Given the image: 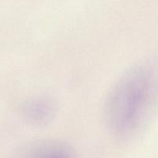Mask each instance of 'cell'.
Listing matches in <instances>:
<instances>
[{"label": "cell", "mask_w": 158, "mask_h": 158, "mask_svg": "<svg viewBox=\"0 0 158 158\" xmlns=\"http://www.w3.org/2000/svg\"><path fill=\"white\" fill-rule=\"evenodd\" d=\"M18 158H79L75 150L63 141L41 140L29 143Z\"/></svg>", "instance_id": "3"}, {"label": "cell", "mask_w": 158, "mask_h": 158, "mask_svg": "<svg viewBox=\"0 0 158 158\" xmlns=\"http://www.w3.org/2000/svg\"><path fill=\"white\" fill-rule=\"evenodd\" d=\"M57 105L52 98L35 96L27 99L21 106V115L26 123L33 127L50 123L56 116Z\"/></svg>", "instance_id": "2"}, {"label": "cell", "mask_w": 158, "mask_h": 158, "mask_svg": "<svg viewBox=\"0 0 158 158\" xmlns=\"http://www.w3.org/2000/svg\"><path fill=\"white\" fill-rule=\"evenodd\" d=\"M157 105V73L145 64L132 66L117 79L106 97V128L117 140H131L146 127Z\"/></svg>", "instance_id": "1"}]
</instances>
